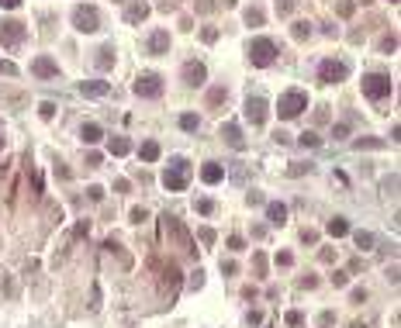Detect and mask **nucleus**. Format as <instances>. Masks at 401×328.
I'll list each match as a JSON object with an SVG mask.
<instances>
[{
	"label": "nucleus",
	"mask_w": 401,
	"mask_h": 328,
	"mask_svg": "<svg viewBox=\"0 0 401 328\" xmlns=\"http://www.w3.org/2000/svg\"><path fill=\"white\" fill-rule=\"evenodd\" d=\"M304 107H308V93L304 90H287L284 97H280V104H277V114L280 118H298Z\"/></svg>",
	"instance_id": "1"
},
{
	"label": "nucleus",
	"mask_w": 401,
	"mask_h": 328,
	"mask_svg": "<svg viewBox=\"0 0 401 328\" xmlns=\"http://www.w3.org/2000/svg\"><path fill=\"white\" fill-rule=\"evenodd\" d=\"M363 93L370 100H384L391 93V76H387V73H367V76H363Z\"/></svg>",
	"instance_id": "2"
},
{
	"label": "nucleus",
	"mask_w": 401,
	"mask_h": 328,
	"mask_svg": "<svg viewBox=\"0 0 401 328\" xmlns=\"http://www.w3.org/2000/svg\"><path fill=\"white\" fill-rule=\"evenodd\" d=\"M273 55H277V49H273V42H270V38H256V42L249 45V59H253V66H270V62H273Z\"/></svg>",
	"instance_id": "3"
},
{
	"label": "nucleus",
	"mask_w": 401,
	"mask_h": 328,
	"mask_svg": "<svg viewBox=\"0 0 401 328\" xmlns=\"http://www.w3.org/2000/svg\"><path fill=\"white\" fill-rule=\"evenodd\" d=\"M73 24H76V31H97V28H100V18H97L94 7H76Z\"/></svg>",
	"instance_id": "4"
},
{
	"label": "nucleus",
	"mask_w": 401,
	"mask_h": 328,
	"mask_svg": "<svg viewBox=\"0 0 401 328\" xmlns=\"http://www.w3.org/2000/svg\"><path fill=\"white\" fill-rule=\"evenodd\" d=\"M187 180H190L187 163H173V169H166V176H163V183H166L170 190H183V187H187Z\"/></svg>",
	"instance_id": "5"
},
{
	"label": "nucleus",
	"mask_w": 401,
	"mask_h": 328,
	"mask_svg": "<svg viewBox=\"0 0 401 328\" xmlns=\"http://www.w3.org/2000/svg\"><path fill=\"white\" fill-rule=\"evenodd\" d=\"M135 93L139 97H159L163 93V80H159L156 73H145V76H139V83H135Z\"/></svg>",
	"instance_id": "6"
},
{
	"label": "nucleus",
	"mask_w": 401,
	"mask_h": 328,
	"mask_svg": "<svg viewBox=\"0 0 401 328\" xmlns=\"http://www.w3.org/2000/svg\"><path fill=\"white\" fill-rule=\"evenodd\" d=\"M318 76H322V83H342L346 80V66L336 62V59H325L322 69H318Z\"/></svg>",
	"instance_id": "7"
},
{
	"label": "nucleus",
	"mask_w": 401,
	"mask_h": 328,
	"mask_svg": "<svg viewBox=\"0 0 401 328\" xmlns=\"http://www.w3.org/2000/svg\"><path fill=\"white\" fill-rule=\"evenodd\" d=\"M18 42H24V24L18 21L0 24V45H18Z\"/></svg>",
	"instance_id": "8"
},
{
	"label": "nucleus",
	"mask_w": 401,
	"mask_h": 328,
	"mask_svg": "<svg viewBox=\"0 0 401 328\" xmlns=\"http://www.w3.org/2000/svg\"><path fill=\"white\" fill-rule=\"evenodd\" d=\"M246 121H253V125L266 121V100L263 97H249L246 100Z\"/></svg>",
	"instance_id": "9"
},
{
	"label": "nucleus",
	"mask_w": 401,
	"mask_h": 328,
	"mask_svg": "<svg viewBox=\"0 0 401 328\" xmlns=\"http://www.w3.org/2000/svg\"><path fill=\"white\" fill-rule=\"evenodd\" d=\"M31 73H35V76H42V80H49V76H59V66H56L49 55H38V59L31 62Z\"/></svg>",
	"instance_id": "10"
},
{
	"label": "nucleus",
	"mask_w": 401,
	"mask_h": 328,
	"mask_svg": "<svg viewBox=\"0 0 401 328\" xmlns=\"http://www.w3.org/2000/svg\"><path fill=\"white\" fill-rule=\"evenodd\" d=\"M183 80H187L190 87H197L200 80H204V66H200V62H187V66H183Z\"/></svg>",
	"instance_id": "11"
},
{
	"label": "nucleus",
	"mask_w": 401,
	"mask_h": 328,
	"mask_svg": "<svg viewBox=\"0 0 401 328\" xmlns=\"http://www.w3.org/2000/svg\"><path fill=\"white\" fill-rule=\"evenodd\" d=\"M166 49H170V35H166V31H156L152 38H149V52L159 55V52H166Z\"/></svg>",
	"instance_id": "12"
},
{
	"label": "nucleus",
	"mask_w": 401,
	"mask_h": 328,
	"mask_svg": "<svg viewBox=\"0 0 401 328\" xmlns=\"http://www.w3.org/2000/svg\"><path fill=\"white\" fill-rule=\"evenodd\" d=\"M221 176H225V169H221L218 163H208L204 169H200V180H204V183H218Z\"/></svg>",
	"instance_id": "13"
},
{
	"label": "nucleus",
	"mask_w": 401,
	"mask_h": 328,
	"mask_svg": "<svg viewBox=\"0 0 401 328\" xmlns=\"http://www.w3.org/2000/svg\"><path fill=\"white\" fill-rule=\"evenodd\" d=\"M80 90H83L87 97H104V93H107L111 87H107L104 80H90V83H83V87H80Z\"/></svg>",
	"instance_id": "14"
},
{
	"label": "nucleus",
	"mask_w": 401,
	"mask_h": 328,
	"mask_svg": "<svg viewBox=\"0 0 401 328\" xmlns=\"http://www.w3.org/2000/svg\"><path fill=\"white\" fill-rule=\"evenodd\" d=\"M221 135L228 138L232 149H242V135H239V128H235V125H225V128H221Z\"/></svg>",
	"instance_id": "15"
},
{
	"label": "nucleus",
	"mask_w": 401,
	"mask_h": 328,
	"mask_svg": "<svg viewBox=\"0 0 401 328\" xmlns=\"http://www.w3.org/2000/svg\"><path fill=\"white\" fill-rule=\"evenodd\" d=\"M266 214H270V221H273V225H284L287 207H284V204H270V207H266Z\"/></svg>",
	"instance_id": "16"
},
{
	"label": "nucleus",
	"mask_w": 401,
	"mask_h": 328,
	"mask_svg": "<svg viewBox=\"0 0 401 328\" xmlns=\"http://www.w3.org/2000/svg\"><path fill=\"white\" fill-rule=\"evenodd\" d=\"M139 156H142V159H149V163H152V159H159V145H156V142H145L142 149H139Z\"/></svg>",
	"instance_id": "17"
},
{
	"label": "nucleus",
	"mask_w": 401,
	"mask_h": 328,
	"mask_svg": "<svg viewBox=\"0 0 401 328\" xmlns=\"http://www.w3.org/2000/svg\"><path fill=\"white\" fill-rule=\"evenodd\" d=\"M145 14H149V7H145V4H132V7H128V14H125V18H128V21H142V18H145Z\"/></svg>",
	"instance_id": "18"
},
{
	"label": "nucleus",
	"mask_w": 401,
	"mask_h": 328,
	"mask_svg": "<svg viewBox=\"0 0 401 328\" xmlns=\"http://www.w3.org/2000/svg\"><path fill=\"white\" fill-rule=\"evenodd\" d=\"M83 142H87V145L100 142V128H97V125H83Z\"/></svg>",
	"instance_id": "19"
},
{
	"label": "nucleus",
	"mask_w": 401,
	"mask_h": 328,
	"mask_svg": "<svg viewBox=\"0 0 401 328\" xmlns=\"http://www.w3.org/2000/svg\"><path fill=\"white\" fill-rule=\"evenodd\" d=\"M329 232H332V235H346V232H349V225L342 221V218H336V221L329 225Z\"/></svg>",
	"instance_id": "20"
},
{
	"label": "nucleus",
	"mask_w": 401,
	"mask_h": 328,
	"mask_svg": "<svg viewBox=\"0 0 401 328\" xmlns=\"http://www.w3.org/2000/svg\"><path fill=\"white\" fill-rule=\"evenodd\" d=\"M356 242H360V249H370V245H374V235H367V232H356Z\"/></svg>",
	"instance_id": "21"
},
{
	"label": "nucleus",
	"mask_w": 401,
	"mask_h": 328,
	"mask_svg": "<svg viewBox=\"0 0 401 328\" xmlns=\"http://www.w3.org/2000/svg\"><path fill=\"white\" fill-rule=\"evenodd\" d=\"M111 152H114V156H125V152H128V142H121V138L111 142Z\"/></svg>",
	"instance_id": "22"
},
{
	"label": "nucleus",
	"mask_w": 401,
	"mask_h": 328,
	"mask_svg": "<svg viewBox=\"0 0 401 328\" xmlns=\"http://www.w3.org/2000/svg\"><path fill=\"white\" fill-rule=\"evenodd\" d=\"M225 97H228V93H225V90H211V97H208V104H211V107H215V104H221V100H225Z\"/></svg>",
	"instance_id": "23"
},
{
	"label": "nucleus",
	"mask_w": 401,
	"mask_h": 328,
	"mask_svg": "<svg viewBox=\"0 0 401 328\" xmlns=\"http://www.w3.org/2000/svg\"><path fill=\"white\" fill-rule=\"evenodd\" d=\"M180 125H183L187 131H194V128H197V118H194V114H183V118H180Z\"/></svg>",
	"instance_id": "24"
},
{
	"label": "nucleus",
	"mask_w": 401,
	"mask_h": 328,
	"mask_svg": "<svg viewBox=\"0 0 401 328\" xmlns=\"http://www.w3.org/2000/svg\"><path fill=\"white\" fill-rule=\"evenodd\" d=\"M246 21H249V24H263V14H260V11H249Z\"/></svg>",
	"instance_id": "25"
},
{
	"label": "nucleus",
	"mask_w": 401,
	"mask_h": 328,
	"mask_svg": "<svg viewBox=\"0 0 401 328\" xmlns=\"http://www.w3.org/2000/svg\"><path fill=\"white\" fill-rule=\"evenodd\" d=\"M97 55H100V59H97V62H100V66H104V69H107V66H111V49H104V52H97Z\"/></svg>",
	"instance_id": "26"
},
{
	"label": "nucleus",
	"mask_w": 401,
	"mask_h": 328,
	"mask_svg": "<svg viewBox=\"0 0 401 328\" xmlns=\"http://www.w3.org/2000/svg\"><path fill=\"white\" fill-rule=\"evenodd\" d=\"M52 114H56V104L45 100V104H42V118H52Z\"/></svg>",
	"instance_id": "27"
},
{
	"label": "nucleus",
	"mask_w": 401,
	"mask_h": 328,
	"mask_svg": "<svg viewBox=\"0 0 401 328\" xmlns=\"http://www.w3.org/2000/svg\"><path fill=\"white\" fill-rule=\"evenodd\" d=\"M301 142H304V145H318V138H315V131H304V135H301Z\"/></svg>",
	"instance_id": "28"
},
{
	"label": "nucleus",
	"mask_w": 401,
	"mask_h": 328,
	"mask_svg": "<svg viewBox=\"0 0 401 328\" xmlns=\"http://www.w3.org/2000/svg\"><path fill=\"white\" fill-rule=\"evenodd\" d=\"M294 35H298V38H304V35H308V24L301 21V24H294Z\"/></svg>",
	"instance_id": "29"
},
{
	"label": "nucleus",
	"mask_w": 401,
	"mask_h": 328,
	"mask_svg": "<svg viewBox=\"0 0 401 328\" xmlns=\"http://www.w3.org/2000/svg\"><path fill=\"white\" fill-rule=\"evenodd\" d=\"M18 4H21V0H0V7H7V11H14Z\"/></svg>",
	"instance_id": "30"
}]
</instances>
